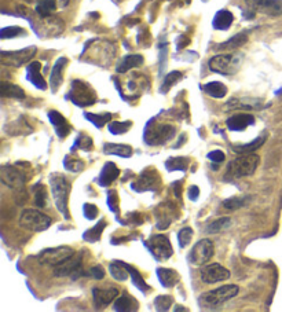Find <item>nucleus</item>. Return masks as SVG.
I'll use <instances>...</instances> for the list:
<instances>
[{
	"label": "nucleus",
	"mask_w": 282,
	"mask_h": 312,
	"mask_svg": "<svg viewBox=\"0 0 282 312\" xmlns=\"http://www.w3.org/2000/svg\"><path fill=\"white\" fill-rule=\"evenodd\" d=\"M213 242L208 238L201 239L200 242L194 245V248L190 252V261L194 265H204L206 264L213 256Z\"/></svg>",
	"instance_id": "obj_11"
},
{
	"label": "nucleus",
	"mask_w": 282,
	"mask_h": 312,
	"mask_svg": "<svg viewBox=\"0 0 282 312\" xmlns=\"http://www.w3.org/2000/svg\"><path fill=\"white\" fill-rule=\"evenodd\" d=\"M251 202V197L249 195H240V197H233L223 201V207L229 210H237V209L247 207Z\"/></svg>",
	"instance_id": "obj_31"
},
{
	"label": "nucleus",
	"mask_w": 282,
	"mask_h": 312,
	"mask_svg": "<svg viewBox=\"0 0 282 312\" xmlns=\"http://www.w3.org/2000/svg\"><path fill=\"white\" fill-rule=\"evenodd\" d=\"M73 255H75V250L69 246H58V248H52V249L43 250L37 257V260L40 264L55 267L58 264L64 263L65 260H68Z\"/></svg>",
	"instance_id": "obj_9"
},
{
	"label": "nucleus",
	"mask_w": 282,
	"mask_h": 312,
	"mask_svg": "<svg viewBox=\"0 0 282 312\" xmlns=\"http://www.w3.org/2000/svg\"><path fill=\"white\" fill-rule=\"evenodd\" d=\"M119 175H120V171H119V168L116 167L113 162H107L103 169H102V172L99 175L98 178V182L101 186H109L110 183L116 181L117 178H119Z\"/></svg>",
	"instance_id": "obj_22"
},
{
	"label": "nucleus",
	"mask_w": 282,
	"mask_h": 312,
	"mask_svg": "<svg viewBox=\"0 0 282 312\" xmlns=\"http://www.w3.org/2000/svg\"><path fill=\"white\" fill-rule=\"evenodd\" d=\"M149 250L152 252V255L157 259V260H167L172 256V245L169 242L168 236L165 235H153L148 242Z\"/></svg>",
	"instance_id": "obj_10"
},
{
	"label": "nucleus",
	"mask_w": 282,
	"mask_h": 312,
	"mask_svg": "<svg viewBox=\"0 0 282 312\" xmlns=\"http://www.w3.org/2000/svg\"><path fill=\"white\" fill-rule=\"evenodd\" d=\"M175 195L178 197V200H180V197H182V182L175 183Z\"/></svg>",
	"instance_id": "obj_54"
},
{
	"label": "nucleus",
	"mask_w": 282,
	"mask_h": 312,
	"mask_svg": "<svg viewBox=\"0 0 282 312\" xmlns=\"http://www.w3.org/2000/svg\"><path fill=\"white\" fill-rule=\"evenodd\" d=\"M264 142H266V138H264V136H260V138H257L256 140H252V142L248 143V145L233 146V152L238 153V154H251V153L256 152Z\"/></svg>",
	"instance_id": "obj_33"
},
{
	"label": "nucleus",
	"mask_w": 282,
	"mask_h": 312,
	"mask_svg": "<svg viewBox=\"0 0 282 312\" xmlns=\"http://www.w3.org/2000/svg\"><path fill=\"white\" fill-rule=\"evenodd\" d=\"M103 152L106 154H114V156H119V157H124V158H128L132 156V147L127 145H114V143H106L103 146Z\"/></svg>",
	"instance_id": "obj_26"
},
{
	"label": "nucleus",
	"mask_w": 282,
	"mask_h": 312,
	"mask_svg": "<svg viewBox=\"0 0 282 312\" xmlns=\"http://www.w3.org/2000/svg\"><path fill=\"white\" fill-rule=\"evenodd\" d=\"M233 21L234 15L229 10H220L213 17L212 25H213V28L218 29V30H227V29L231 26Z\"/></svg>",
	"instance_id": "obj_23"
},
{
	"label": "nucleus",
	"mask_w": 282,
	"mask_h": 312,
	"mask_svg": "<svg viewBox=\"0 0 282 312\" xmlns=\"http://www.w3.org/2000/svg\"><path fill=\"white\" fill-rule=\"evenodd\" d=\"M208 158L212 161V162H215V164H222L223 161H225L226 156L225 153L220 152V150H213L208 154Z\"/></svg>",
	"instance_id": "obj_49"
},
{
	"label": "nucleus",
	"mask_w": 282,
	"mask_h": 312,
	"mask_svg": "<svg viewBox=\"0 0 282 312\" xmlns=\"http://www.w3.org/2000/svg\"><path fill=\"white\" fill-rule=\"evenodd\" d=\"M25 35V29L20 28V26H8V28H3L0 32V37L1 39H10V37H17V36Z\"/></svg>",
	"instance_id": "obj_46"
},
{
	"label": "nucleus",
	"mask_w": 282,
	"mask_h": 312,
	"mask_svg": "<svg viewBox=\"0 0 282 312\" xmlns=\"http://www.w3.org/2000/svg\"><path fill=\"white\" fill-rule=\"evenodd\" d=\"M157 277L164 287H174L179 282V274L171 268H158Z\"/></svg>",
	"instance_id": "obj_24"
},
{
	"label": "nucleus",
	"mask_w": 282,
	"mask_h": 312,
	"mask_svg": "<svg viewBox=\"0 0 282 312\" xmlns=\"http://www.w3.org/2000/svg\"><path fill=\"white\" fill-rule=\"evenodd\" d=\"M109 270H110V274H112V277L116 281H126L129 277V271L127 270L126 264L123 263V261H114V263H112L110 267H109Z\"/></svg>",
	"instance_id": "obj_34"
},
{
	"label": "nucleus",
	"mask_w": 282,
	"mask_h": 312,
	"mask_svg": "<svg viewBox=\"0 0 282 312\" xmlns=\"http://www.w3.org/2000/svg\"><path fill=\"white\" fill-rule=\"evenodd\" d=\"M33 194H35V204L36 207L39 208H43L47 205V190L43 184H36L33 187Z\"/></svg>",
	"instance_id": "obj_39"
},
{
	"label": "nucleus",
	"mask_w": 282,
	"mask_h": 312,
	"mask_svg": "<svg viewBox=\"0 0 282 312\" xmlns=\"http://www.w3.org/2000/svg\"><path fill=\"white\" fill-rule=\"evenodd\" d=\"M106 226H107V224H106L105 220H101L94 229L88 230L87 233H84L85 241H90V242H97V241H99V238L102 235V233H103Z\"/></svg>",
	"instance_id": "obj_37"
},
{
	"label": "nucleus",
	"mask_w": 282,
	"mask_h": 312,
	"mask_svg": "<svg viewBox=\"0 0 282 312\" xmlns=\"http://www.w3.org/2000/svg\"><path fill=\"white\" fill-rule=\"evenodd\" d=\"M84 216L88 220H94L98 216V208L92 204H85L84 205Z\"/></svg>",
	"instance_id": "obj_48"
},
{
	"label": "nucleus",
	"mask_w": 282,
	"mask_h": 312,
	"mask_svg": "<svg viewBox=\"0 0 282 312\" xmlns=\"http://www.w3.org/2000/svg\"><path fill=\"white\" fill-rule=\"evenodd\" d=\"M238 291H240V287L237 285H225V286H220L215 290L204 293L198 301L205 310H215V308L225 304L226 301L235 297L238 294Z\"/></svg>",
	"instance_id": "obj_2"
},
{
	"label": "nucleus",
	"mask_w": 282,
	"mask_h": 312,
	"mask_svg": "<svg viewBox=\"0 0 282 312\" xmlns=\"http://www.w3.org/2000/svg\"><path fill=\"white\" fill-rule=\"evenodd\" d=\"M189 43H190V42H189V39H187L186 36H184V35L179 36V39H178V43H177V49L178 50L184 49V47H186V46H187Z\"/></svg>",
	"instance_id": "obj_53"
},
{
	"label": "nucleus",
	"mask_w": 282,
	"mask_h": 312,
	"mask_svg": "<svg viewBox=\"0 0 282 312\" xmlns=\"http://www.w3.org/2000/svg\"><path fill=\"white\" fill-rule=\"evenodd\" d=\"M1 97L22 99V98H25V92H24V90L20 88L18 85H15V84H10L3 81V83H1Z\"/></svg>",
	"instance_id": "obj_32"
},
{
	"label": "nucleus",
	"mask_w": 282,
	"mask_h": 312,
	"mask_svg": "<svg viewBox=\"0 0 282 312\" xmlns=\"http://www.w3.org/2000/svg\"><path fill=\"white\" fill-rule=\"evenodd\" d=\"M172 304H174V298L171 296H158L154 300V305L157 311H168Z\"/></svg>",
	"instance_id": "obj_43"
},
{
	"label": "nucleus",
	"mask_w": 282,
	"mask_h": 312,
	"mask_svg": "<svg viewBox=\"0 0 282 312\" xmlns=\"http://www.w3.org/2000/svg\"><path fill=\"white\" fill-rule=\"evenodd\" d=\"M107 204H109V208L112 209L113 212H117V205H119V197H117V193L112 190L109 191V198H107Z\"/></svg>",
	"instance_id": "obj_50"
},
{
	"label": "nucleus",
	"mask_w": 282,
	"mask_h": 312,
	"mask_svg": "<svg viewBox=\"0 0 282 312\" xmlns=\"http://www.w3.org/2000/svg\"><path fill=\"white\" fill-rule=\"evenodd\" d=\"M180 78H182V73H180V72H171L169 75H167L165 78H164V83H162V92L169 91V88H171L175 83H178Z\"/></svg>",
	"instance_id": "obj_41"
},
{
	"label": "nucleus",
	"mask_w": 282,
	"mask_h": 312,
	"mask_svg": "<svg viewBox=\"0 0 282 312\" xmlns=\"http://www.w3.org/2000/svg\"><path fill=\"white\" fill-rule=\"evenodd\" d=\"M132 127V123L131 121H124V123H120V121H113L112 124H109V131L114 133V135H120V133H126V132Z\"/></svg>",
	"instance_id": "obj_42"
},
{
	"label": "nucleus",
	"mask_w": 282,
	"mask_h": 312,
	"mask_svg": "<svg viewBox=\"0 0 282 312\" xmlns=\"http://www.w3.org/2000/svg\"><path fill=\"white\" fill-rule=\"evenodd\" d=\"M36 54V47H28V49L13 51V52H1V59L6 65L13 66H21L24 63L29 62Z\"/></svg>",
	"instance_id": "obj_15"
},
{
	"label": "nucleus",
	"mask_w": 282,
	"mask_h": 312,
	"mask_svg": "<svg viewBox=\"0 0 282 312\" xmlns=\"http://www.w3.org/2000/svg\"><path fill=\"white\" fill-rule=\"evenodd\" d=\"M255 124V117L251 116V114H245V113H241V114H235L233 117L227 118L226 121V125L230 131L240 132L247 130L249 125Z\"/></svg>",
	"instance_id": "obj_20"
},
{
	"label": "nucleus",
	"mask_w": 282,
	"mask_h": 312,
	"mask_svg": "<svg viewBox=\"0 0 282 312\" xmlns=\"http://www.w3.org/2000/svg\"><path fill=\"white\" fill-rule=\"evenodd\" d=\"M248 42V35L247 33H237L235 36H233L231 39H229L227 42H225L223 44H220L218 49L219 50H235L242 47L244 44H247Z\"/></svg>",
	"instance_id": "obj_29"
},
{
	"label": "nucleus",
	"mask_w": 282,
	"mask_h": 312,
	"mask_svg": "<svg viewBox=\"0 0 282 312\" xmlns=\"http://www.w3.org/2000/svg\"><path fill=\"white\" fill-rule=\"evenodd\" d=\"M160 184H161V179L157 174V171L146 169L145 172H142L134 187L138 191H146V190H157V187H160Z\"/></svg>",
	"instance_id": "obj_16"
},
{
	"label": "nucleus",
	"mask_w": 282,
	"mask_h": 312,
	"mask_svg": "<svg viewBox=\"0 0 282 312\" xmlns=\"http://www.w3.org/2000/svg\"><path fill=\"white\" fill-rule=\"evenodd\" d=\"M204 91L209 97L216 98V99L225 98L227 95V87L220 81H212V83L205 84Z\"/></svg>",
	"instance_id": "obj_28"
},
{
	"label": "nucleus",
	"mask_w": 282,
	"mask_h": 312,
	"mask_svg": "<svg viewBox=\"0 0 282 312\" xmlns=\"http://www.w3.org/2000/svg\"><path fill=\"white\" fill-rule=\"evenodd\" d=\"M178 239H179L180 248H186L191 242V239H193V230L190 227L182 229L179 231V234H178Z\"/></svg>",
	"instance_id": "obj_45"
},
{
	"label": "nucleus",
	"mask_w": 282,
	"mask_h": 312,
	"mask_svg": "<svg viewBox=\"0 0 282 312\" xmlns=\"http://www.w3.org/2000/svg\"><path fill=\"white\" fill-rule=\"evenodd\" d=\"M126 264V267H127V270L129 271V275H131V278H132V284L138 287V289H141L142 291H148L150 290V287L148 286V284L145 282V279L141 277V274L136 271V268H134V267H131L129 264L127 263H124Z\"/></svg>",
	"instance_id": "obj_38"
},
{
	"label": "nucleus",
	"mask_w": 282,
	"mask_h": 312,
	"mask_svg": "<svg viewBox=\"0 0 282 312\" xmlns=\"http://www.w3.org/2000/svg\"><path fill=\"white\" fill-rule=\"evenodd\" d=\"M241 66L240 54H222L215 55L209 61V69L225 76L235 75Z\"/></svg>",
	"instance_id": "obj_5"
},
{
	"label": "nucleus",
	"mask_w": 282,
	"mask_h": 312,
	"mask_svg": "<svg viewBox=\"0 0 282 312\" xmlns=\"http://www.w3.org/2000/svg\"><path fill=\"white\" fill-rule=\"evenodd\" d=\"M76 146H77L78 149H83V150H90V149H92L91 138L84 135V133H80L78 138L76 139Z\"/></svg>",
	"instance_id": "obj_47"
},
{
	"label": "nucleus",
	"mask_w": 282,
	"mask_h": 312,
	"mask_svg": "<svg viewBox=\"0 0 282 312\" xmlns=\"http://www.w3.org/2000/svg\"><path fill=\"white\" fill-rule=\"evenodd\" d=\"M142 63H143V56L139 54H131V55L124 56L117 66V73H126L129 69L141 66Z\"/></svg>",
	"instance_id": "obj_25"
},
{
	"label": "nucleus",
	"mask_w": 282,
	"mask_h": 312,
	"mask_svg": "<svg viewBox=\"0 0 282 312\" xmlns=\"http://www.w3.org/2000/svg\"><path fill=\"white\" fill-rule=\"evenodd\" d=\"M40 70H42V63L40 62H30L29 63L28 69V80L30 83L35 85L36 88H39V90H47V83H46V80H44V77L42 76V73H40Z\"/></svg>",
	"instance_id": "obj_21"
},
{
	"label": "nucleus",
	"mask_w": 282,
	"mask_h": 312,
	"mask_svg": "<svg viewBox=\"0 0 282 312\" xmlns=\"http://www.w3.org/2000/svg\"><path fill=\"white\" fill-rule=\"evenodd\" d=\"M174 136H175V128L172 125L158 124L155 125L153 130H148L145 138L149 145L157 146L168 142L169 139H172Z\"/></svg>",
	"instance_id": "obj_13"
},
{
	"label": "nucleus",
	"mask_w": 282,
	"mask_h": 312,
	"mask_svg": "<svg viewBox=\"0 0 282 312\" xmlns=\"http://www.w3.org/2000/svg\"><path fill=\"white\" fill-rule=\"evenodd\" d=\"M231 226V220L229 217H220L218 220L212 222L211 224H208V227L205 229V231L208 234H218L220 231H225Z\"/></svg>",
	"instance_id": "obj_35"
},
{
	"label": "nucleus",
	"mask_w": 282,
	"mask_h": 312,
	"mask_svg": "<svg viewBox=\"0 0 282 312\" xmlns=\"http://www.w3.org/2000/svg\"><path fill=\"white\" fill-rule=\"evenodd\" d=\"M229 278H230V271L218 263L208 264L201 271V279L204 284L209 285L223 282V281H227Z\"/></svg>",
	"instance_id": "obj_14"
},
{
	"label": "nucleus",
	"mask_w": 282,
	"mask_h": 312,
	"mask_svg": "<svg viewBox=\"0 0 282 312\" xmlns=\"http://www.w3.org/2000/svg\"><path fill=\"white\" fill-rule=\"evenodd\" d=\"M260 158L254 153L251 154H242L241 157L231 161L227 167L226 176L229 179H240V178H247L255 174V171L259 167Z\"/></svg>",
	"instance_id": "obj_1"
},
{
	"label": "nucleus",
	"mask_w": 282,
	"mask_h": 312,
	"mask_svg": "<svg viewBox=\"0 0 282 312\" xmlns=\"http://www.w3.org/2000/svg\"><path fill=\"white\" fill-rule=\"evenodd\" d=\"M187 195H189V198H190L191 201H197L198 197H200V188H198L197 186H191V187L189 188Z\"/></svg>",
	"instance_id": "obj_52"
},
{
	"label": "nucleus",
	"mask_w": 282,
	"mask_h": 312,
	"mask_svg": "<svg viewBox=\"0 0 282 312\" xmlns=\"http://www.w3.org/2000/svg\"><path fill=\"white\" fill-rule=\"evenodd\" d=\"M64 167L68 169V171H71V172H81L83 169H84V162L81 160H77V158H65V162H64Z\"/></svg>",
	"instance_id": "obj_44"
},
{
	"label": "nucleus",
	"mask_w": 282,
	"mask_h": 312,
	"mask_svg": "<svg viewBox=\"0 0 282 312\" xmlns=\"http://www.w3.org/2000/svg\"><path fill=\"white\" fill-rule=\"evenodd\" d=\"M69 99L75 104L77 106H81V107H85V106H90V104H95L97 101V95L92 90L91 87L88 84L83 83L80 80H75L72 83V90L69 92Z\"/></svg>",
	"instance_id": "obj_6"
},
{
	"label": "nucleus",
	"mask_w": 282,
	"mask_h": 312,
	"mask_svg": "<svg viewBox=\"0 0 282 312\" xmlns=\"http://www.w3.org/2000/svg\"><path fill=\"white\" fill-rule=\"evenodd\" d=\"M248 8L255 13L278 17L282 14V0H245Z\"/></svg>",
	"instance_id": "obj_12"
},
{
	"label": "nucleus",
	"mask_w": 282,
	"mask_h": 312,
	"mask_svg": "<svg viewBox=\"0 0 282 312\" xmlns=\"http://www.w3.org/2000/svg\"><path fill=\"white\" fill-rule=\"evenodd\" d=\"M51 223H52L51 217L44 215L37 209H25V210H22L21 216H20V226L22 229L35 231V233L46 231L51 226Z\"/></svg>",
	"instance_id": "obj_4"
},
{
	"label": "nucleus",
	"mask_w": 282,
	"mask_h": 312,
	"mask_svg": "<svg viewBox=\"0 0 282 312\" xmlns=\"http://www.w3.org/2000/svg\"><path fill=\"white\" fill-rule=\"evenodd\" d=\"M68 65V59L65 56H61L56 59V62L54 63L52 66V70H51V76H50V84H51V88H52V92H56L59 90L61 84L64 81V70Z\"/></svg>",
	"instance_id": "obj_18"
},
{
	"label": "nucleus",
	"mask_w": 282,
	"mask_h": 312,
	"mask_svg": "<svg viewBox=\"0 0 282 312\" xmlns=\"http://www.w3.org/2000/svg\"><path fill=\"white\" fill-rule=\"evenodd\" d=\"M227 109H244V110H252V109H259V101H247V99H231L229 104H226Z\"/></svg>",
	"instance_id": "obj_30"
},
{
	"label": "nucleus",
	"mask_w": 282,
	"mask_h": 312,
	"mask_svg": "<svg viewBox=\"0 0 282 312\" xmlns=\"http://www.w3.org/2000/svg\"><path fill=\"white\" fill-rule=\"evenodd\" d=\"M0 179L7 186L15 191H21L25 187L26 175L20 168L13 165H3L0 168Z\"/></svg>",
	"instance_id": "obj_8"
},
{
	"label": "nucleus",
	"mask_w": 282,
	"mask_h": 312,
	"mask_svg": "<svg viewBox=\"0 0 282 312\" xmlns=\"http://www.w3.org/2000/svg\"><path fill=\"white\" fill-rule=\"evenodd\" d=\"M50 183H51V191H52L56 208L66 219H69V212H68V197L71 191L69 182L66 181L62 175L55 174L51 176Z\"/></svg>",
	"instance_id": "obj_3"
},
{
	"label": "nucleus",
	"mask_w": 282,
	"mask_h": 312,
	"mask_svg": "<svg viewBox=\"0 0 282 312\" xmlns=\"http://www.w3.org/2000/svg\"><path fill=\"white\" fill-rule=\"evenodd\" d=\"M49 118L50 121H51V124L54 125V128H55V133L58 135V138H66L71 133L72 127L68 124L66 118L59 111H50Z\"/></svg>",
	"instance_id": "obj_19"
},
{
	"label": "nucleus",
	"mask_w": 282,
	"mask_h": 312,
	"mask_svg": "<svg viewBox=\"0 0 282 312\" xmlns=\"http://www.w3.org/2000/svg\"><path fill=\"white\" fill-rule=\"evenodd\" d=\"M165 167L169 172L172 171H186L189 167V158L186 157H172L165 162Z\"/></svg>",
	"instance_id": "obj_36"
},
{
	"label": "nucleus",
	"mask_w": 282,
	"mask_h": 312,
	"mask_svg": "<svg viewBox=\"0 0 282 312\" xmlns=\"http://www.w3.org/2000/svg\"><path fill=\"white\" fill-rule=\"evenodd\" d=\"M175 311H187V310L183 308V307H180V305H177V307H175Z\"/></svg>",
	"instance_id": "obj_55"
},
{
	"label": "nucleus",
	"mask_w": 282,
	"mask_h": 312,
	"mask_svg": "<svg viewBox=\"0 0 282 312\" xmlns=\"http://www.w3.org/2000/svg\"><path fill=\"white\" fill-rule=\"evenodd\" d=\"M116 311H136L138 310V301L128 294H123L114 303Z\"/></svg>",
	"instance_id": "obj_27"
},
{
	"label": "nucleus",
	"mask_w": 282,
	"mask_h": 312,
	"mask_svg": "<svg viewBox=\"0 0 282 312\" xmlns=\"http://www.w3.org/2000/svg\"><path fill=\"white\" fill-rule=\"evenodd\" d=\"M54 275L58 278L72 277L73 279L83 277V275H90V272H84L81 267V255H73L64 263L58 264L54 267Z\"/></svg>",
	"instance_id": "obj_7"
},
{
	"label": "nucleus",
	"mask_w": 282,
	"mask_h": 312,
	"mask_svg": "<svg viewBox=\"0 0 282 312\" xmlns=\"http://www.w3.org/2000/svg\"><path fill=\"white\" fill-rule=\"evenodd\" d=\"M85 118L88 120V121H91L94 124L97 125V127H103V125L107 123V121H110L112 120V114H109V113H106V114H94V113H85Z\"/></svg>",
	"instance_id": "obj_40"
},
{
	"label": "nucleus",
	"mask_w": 282,
	"mask_h": 312,
	"mask_svg": "<svg viewBox=\"0 0 282 312\" xmlns=\"http://www.w3.org/2000/svg\"><path fill=\"white\" fill-rule=\"evenodd\" d=\"M119 296V290L116 287H95L92 290L94 303L98 308H103L109 305L113 300H116Z\"/></svg>",
	"instance_id": "obj_17"
},
{
	"label": "nucleus",
	"mask_w": 282,
	"mask_h": 312,
	"mask_svg": "<svg viewBox=\"0 0 282 312\" xmlns=\"http://www.w3.org/2000/svg\"><path fill=\"white\" fill-rule=\"evenodd\" d=\"M90 277H92L94 279H102L105 277V270L102 265H94L91 270H90Z\"/></svg>",
	"instance_id": "obj_51"
}]
</instances>
